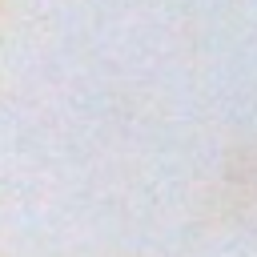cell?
<instances>
[]
</instances>
